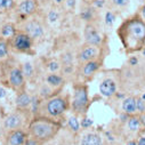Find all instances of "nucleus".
Returning <instances> with one entry per match:
<instances>
[{
    "label": "nucleus",
    "mask_w": 145,
    "mask_h": 145,
    "mask_svg": "<svg viewBox=\"0 0 145 145\" xmlns=\"http://www.w3.org/2000/svg\"><path fill=\"white\" fill-rule=\"evenodd\" d=\"M117 33L127 54H133L144 48L145 21L138 13L126 18L118 27Z\"/></svg>",
    "instance_id": "1"
},
{
    "label": "nucleus",
    "mask_w": 145,
    "mask_h": 145,
    "mask_svg": "<svg viewBox=\"0 0 145 145\" xmlns=\"http://www.w3.org/2000/svg\"><path fill=\"white\" fill-rule=\"evenodd\" d=\"M58 130L59 125L46 118L34 119L29 126V133L31 135V138L38 140L39 143H44L52 139L56 136Z\"/></svg>",
    "instance_id": "2"
},
{
    "label": "nucleus",
    "mask_w": 145,
    "mask_h": 145,
    "mask_svg": "<svg viewBox=\"0 0 145 145\" xmlns=\"http://www.w3.org/2000/svg\"><path fill=\"white\" fill-rule=\"evenodd\" d=\"M21 30L24 31L26 34H29L33 40H37L44 37L46 26H45V22L38 16H35L34 14L32 16L24 18V21L21 24Z\"/></svg>",
    "instance_id": "3"
},
{
    "label": "nucleus",
    "mask_w": 145,
    "mask_h": 145,
    "mask_svg": "<svg viewBox=\"0 0 145 145\" xmlns=\"http://www.w3.org/2000/svg\"><path fill=\"white\" fill-rule=\"evenodd\" d=\"M33 42L34 40L22 30H17L14 37L9 39V45L14 50L18 53H31L33 48Z\"/></svg>",
    "instance_id": "4"
},
{
    "label": "nucleus",
    "mask_w": 145,
    "mask_h": 145,
    "mask_svg": "<svg viewBox=\"0 0 145 145\" xmlns=\"http://www.w3.org/2000/svg\"><path fill=\"white\" fill-rule=\"evenodd\" d=\"M7 81L9 84V86L21 93L23 91V88L25 86V76L23 73V71H22V67L20 66H16V65H13V66H9L7 69Z\"/></svg>",
    "instance_id": "5"
},
{
    "label": "nucleus",
    "mask_w": 145,
    "mask_h": 145,
    "mask_svg": "<svg viewBox=\"0 0 145 145\" xmlns=\"http://www.w3.org/2000/svg\"><path fill=\"white\" fill-rule=\"evenodd\" d=\"M84 37H85L86 44L95 45V46H98V47H101L103 41H104V35L102 34L98 26L94 22H88L85 25Z\"/></svg>",
    "instance_id": "6"
},
{
    "label": "nucleus",
    "mask_w": 145,
    "mask_h": 145,
    "mask_svg": "<svg viewBox=\"0 0 145 145\" xmlns=\"http://www.w3.org/2000/svg\"><path fill=\"white\" fill-rule=\"evenodd\" d=\"M66 107H67L66 99L61 96H57V97H53V98L48 99L45 108H46V112L48 113V116L58 117L64 113Z\"/></svg>",
    "instance_id": "7"
},
{
    "label": "nucleus",
    "mask_w": 145,
    "mask_h": 145,
    "mask_svg": "<svg viewBox=\"0 0 145 145\" xmlns=\"http://www.w3.org/2000/svg\"><path fill=\"white\" fill-rule=\"evenodd\" d=\"M99 55H101V47L90 45V44H86L80 48V50L77 55V58L82 64V63L99 58Z\"/></svg>",
    "instance_id": "8"
},
{
    "label": "nucleus",
    "mask_w": 145,
    "mask_h": 145,
    "mask_svg": "<svg viewBox=\"0 0 145 145\" xmlns=\"http://www.w3.org/2000/svg\"><path fill=\"white\" fill-rule=\"evenodd\" d=\"M37 8H38V5L35 3V0H23V1H18L14 7L15 12L18 15L24 16V17L34 15L37 13Z\"/></svg>",
    "instance_id": "9"
},
{
    "label": "nucleus",
    "mask_w": 145,
    "mask_h": 145,
    "mask_svg": "<svg viewBox=\"0 0 145 145\" xmlns=\"http://www.w3.org/2000/svg\"><path fill=\"white\" fill-rule=\"evenodd\" d=\"M88 104V91L85 86H78L74 90L73 108L76 111H81Z\"/></svg>",
    "instance_id": "10"
},
{
    "label": "nucleus",
    "mask_w": 145,
    "mask_h": 145,
    "mask_svg": "<svg viewBox=\"0 0 145 145\" xmlns=\"http://www.w3.org/2000/svg\"><path fill=\"white\" fill-rule=\"evenodd\" d=\"M101 65H102V61L99 58H96V59L82 63L81 64V74L85 78H90L98 71Z\"/></svg>",
    "instance_id": "11"
},
{
    "label": "nucleus",
    "mask_w": 145,
    "mask_h": 145,
    "mask_svg": "<svg viewBox=\"0 0 145 145\" xmlns=\"http://www.w3.org/2000/svg\"><path fill=\"white\" fill-rule=\"evenodd\" d=\"M99 91L104 97H111L117 91V82L112 78H105L99 85Z\"/></svg>",
    "instance_id": "12"
},
{
    "label": "nucleus",
    "mask_w": 145,
    "mask_h": 145,
    "mask_svg": "<svg viewBox=\"0 0 145 145\" xmlns=\"http://www.w3.org/2000/svg\"><path fill=\"white\" fill-rule=\"evenodd\" d=\"M22 123H23V117L21 114H18V113H13V114L8 116L4 121L5 128H7L9 130L18 129Z\"/></svg>",
    "instance_id": "13"
},
{
    "label": "nucleus",
    "mask_w": 145,
    "mask_h": 145,
    "mask_svg": "<svg viewBox=\"0 0 145 145\" xmlns=\"http://www.w3.org/2000/svg\"><path fill=\"white\" fill-rule=\"evenodd\" d=\"M8 143L9 145H23L25 143V134L22 130L15 129L12 130L8 135Z\"/></svg>",
    "instance_id": "14"
},
{
    "label": "nucleus",
    "mask_w": 145,
    "mask_h": 145,
    "mask_svg": "<svg viewBox=\"0 0 145 145\" xmlns=\"http://www.w3.org/2000/svg\"><path fill=\"white\" fill-rule=\"evenodd\" d=\"M9 40L0 37V64H6L9 58Z\"/></svg>",
    "instance_id": "15"
},
{
    "label": "nucleus",
    "mask_w": 145,
    "mask_h": 145,
    "mask_svg": "<svg viewBox=\"0 0 145 145\" xmlns=\"http://www.w3.org/2000/svg\"><path fill=\"white\" fill-rule=\"evenodd\" d=\"M16 32H17V29H16V25L14 23H6L1 27V30H0V37L9 40L14 37Z\"/></svg>",
    "instance_id": "16"
},
{
    "label": "nucleus",
    "mask_w": 145,
    "mask_h": 145,
    "mask_svg": "<svg viewBox=\"0 0 145 145\" xmlns=\"http://www.w3.org/2000/svg\"><path fill=\"white\" fill-rule=\"evenodd\" d=\"M32 103V98L25 91H21L16 97V105L18 108H25Z\"/></svg>",
    "instance_id": "17"
},
{
    "label": "nucleus",
    "mask_w": 145,
    "mask_h": 145,
    "mask_svg": "<svg viewBox=\"0 0 145 145\" xmlns=\"http://www.w3.org/2000/svg\"><path fill=\"white\" fill-rule=\"evenodd\" d=\"M81 145H102V139L96 134H86L82 137Z\"/></svg>",
    "instance_id": "18"
},
{
    "label": "nucleus",
    "mask_w": 145,
    "mask_h": 145,
    "mask_svg": "<svg viewBox=\"0 0 145 145\" xmlns=\"http://www.w3.org/2000/svg\"><path fill=\"white\" fill-rule=\"evenodd\" d=\"M122 110L126 113H134L137 110V106H136V98L134 97H128L123 101L122 103Z\"/></svg>",
    "instance_id": "19"
},
{
    "label": "nucleus",
    "mask_w": 145,
    "mask_h": 145,
    "mask_svg": "<svg viewBox=\"0 0 145 145\" xmlns=\"http://www.w3.org/2000/svg\"><path fill=\"white\" fill-rule=\"evenodd\" d=\"M63 77L61 74H56V73H50L47 76L46 78V82L48 86L52 87H58L61 85H63Z\"/></svg>",
    "instance_id": "20"
},
{
    "label": "nucleus",
    "mask_w": 145,
    "mask_h": 145,
    "mask_svg": "<svg viewBox=\"0 0 145 145\" xmlns=\"http://www.w3.org/2000/svg\"><path fill=\"white\" fill-rule=\"evenodd\" d=\"M22 71L26 79H31L34 76V66L31 62H25L22 65Z\"/></svg>",
    "instance_id": "21"
},
{
    "label": "nucleus",
    "mask_w": 145,
    "mask_h": 145,
    "mask_svg": "<svg viewBox=\"0 0 145 145\" xmlns=\"http://www.w3.org/2000/svg\"><path fill=\"white\" fill-rule=\"evenodd\" d=\"M106 1L116 9H123L129 5V0H106Z\"/></svg>",
    "instance_id": "22"
},
{
    "label": "nucleus",
    "mask_w": 145,
    "mask_h": 145,
    "mask_svg": "<svg viewBox=\"0 0 145 145\" xmlns=\"http://www.w3.org/2000/svg\"><path fill=\"white\" fill-rule=\"evenodd\" d=\"M62 66L63 65L61 64V62H58L56 59H52L47 63V69L49 72H52V73H56L57 71H59L62 69Z\"/></svg>",
    "instance_id": "23"
},
{
    "label": "nucleus",
    "mask_w": 145,
    "mask_h": 145,
    "mask_svg": "<svg viewBox=\"0 0 145 145\" xmlns=\"http://www.w3.org/2000/svg\"><path fill=\"white\" fill-rule=\"evenodd\" d=\"M139 126H140V121L137 117H131L128 120V128L131 131H137L139 129Z\"/></svg>",
    "instance_id": "24"
},
{
    "label": "nucleus",
    "mask_w": 145,
    "mask_h": 145,
    "mask_svg": "<svg viewBox=\"0 0 145 145\" xmlns=\"http://www.w3.org/2000/svg\"><path fill=\"white\" fill-rule=\"evenodd\" d=\"M58 20H59V12H57V9H50L47 15V21L50 24H54L58 22Z\"/></svg>",
    "instance_id": "25"
},
{
    "label": "nucleus",
    "mask_w": 145,
    "mask_h": 145,
    "mask_svg": "<svg viewBox=\"0 0 145 145\" xmlns=\"http://www.w3.org/2000/svg\"><path fill=\"white\" fill-rule=\"evenodd\" d=\"M116 21V15L112 10H107L105 13V16H104V22L107 24V25H112Z\"/></svg>",
    "instance_id": "26"
},
{
    "label": "nucleus",
    "mask_w": 145,
    "mask_h": 145,
    "mask_svg": "<svg viewBox=\"0 0 145 145\" xmlns=\"http://www.w3.org/2000/svg\"><path fill=\"white\" fill-rule=\"evenodd\" d=\"M14 6V0H0V10H8Z\"/></svg>",
    "instance_id": "27"
},
{
    "label": "nucleus",
    "mask_w": 145,
    "mask_h": 145,
    "mask_svg": "<svg viewBox=\"0 0 145 145\" xmlns=\"http://www.w3.org/2000/svg\"><path fill=\"white\" fill-rule=\"evenodd\" d=\"M69 126L73 131H78L79 130V121H78V119L74 118V117L70 118L69 119Z\"/></svg>",
    "instance_id": "28"
},
{
    "label": "nucleus",
    "mask_w": 145,
    "mask_h": 145,
    "mask_svg": "<svg viewBox=\"0 0 145 145\" xmlns=\"http://www.w3.org/2000/svg\"><path fill=\"white\" fill-rule=\"evenodd\" d=\"M136 106H137V110L139 112H144L145 111V102L144 99L139 98V99H136Z\"/></svg>",
    "instance_id": "29"
},
{
    "label": "nucleus",
    "mask_w": 145,
    "mask_h": 145,
    "mask_svg": "<svg viewBox=\"0 0 145 145\" xmlns=\"http://www.w3.org/2000/svg\"><path fill=\"white\" fill-rule=\"evenodd\" d=\"M63 5L67 9H73L76 7V0H65V1L63 3Z\"/></svg>",
    "instance_id": "30"
},
{
    "label": "nucleus",
    "mask_w": 145,
    "mask_h": 145,
    "mask_svg": "<svg viewBox=\"0 0 145 145\" xmlns=\"http://www.w3.org/2000/svg\"><path fill=\"white\" fill-rule=\"evenodd\" d=\"M25 145H39V142L33 139V138H31V139H29V140L25 142Z\"/></svg>",
    "instance_id": "31"
},
{
    "label": "nucleus",
    "mask_w": 145,
    "mask_h": 145,
    "mask_svg": "<svg viewBox=\"0 0 145 145\" xmlns=\"http://www.w3.org/2000/svg\"><path fill=\"white\" fill-rule=\"evenodd\" d=\"M138 14L142 16V18L145 21V4L140 7V9H139V12H138Z\"/></svg>",
    "instance_id": "32"
},
{
    "label": "nucleus",
    "mask_w": 145,
    "mask_h": 145,
    "mask_svg": "<svg viewBox=\"0 0 145 145\" xmlns=\"http://www.w3.org/2000/svg\"><path fill=\"white\" fill-rule=\"evenodd\" d=\"M91 123H93V122H91L90 119H85V120L82 121V127H86V128H87V127L91 126Z\"/></svg>",
    "instance_id": "33"
},
{
    "label": "nucleus",
    "mask_w": 145,
    "mask_h": 145,
    "mask_svg": "<svg viewBox=\"0 0 145 145\" xmlns=\"http://www.w3.org/2000/svg\"><path fill=\"white\" fill-rule=\"evenodd\" d=\"M53 1V4L56 6V7H58V6H62L63 5V3L65 1V0H52Z\"/></svg>",
    "instance_id": "34"
},
{
    "label": "nucleus",
    "mask_w": 145,
    "mask_h": 145,
    "mask_svg": "<svg viewBox=\"0 0 145 145\" xmlns=\"http://www.w3.org/2000/svg\"><path fill=\"white\" fill-rule=\"evenodd\" d=\"M6 96V90L4 89V88H1V87H0V99H1V98H4Z\"/></svg>",
    "instance_id": "35"
},
{
    "label": "nucleus",
    "mask_w": 145,
    "mask_h": 145,
    "mask_svg": "<svg viewBox=\"0 0 145 145\" xmlns=\"http://www.w3.org/2000/svg\"><path fill=\"white\" fill-rule=\"evenodd\" d=\"M138 145H145V137H140V138H139Z\"/></svg>",
    "instance_id": "36"
},
{
    "label": "nucleus",
    "mask_w": 145,
    "mask_h": 145,
    "mask_svg": "<svg viewBox=\"0 0 145 145\" xmlns=\"http://www.w3.org/2000/svg\"><path fill=\"white\" fill-rule=\"evenodd\" d=\"M139 120H140V122H142V123H144V125H145V114H142Z\"/></svg>",
    "instance_id": "37"
},
{
    "label": "nucleus",
    "mask_w": 145,
    "mask_h": 145,
    "mask_svg": "<svg viewBox=\"0 0 145 145\" xmlns=\"http://www.w3.org/2000/svg\"><path fill=\"white\" fill-rule=\"evenodd\" d=\"M127 145H137V144H136L135 142H129V143H128Z\"/></svg>",
    "instance_id": "38"
},
{
    "label": "nucleus",
    "mask_w": 145,
    "mask_h": 145,
    "mask_svg": "<svg viewBox=\"0 0 145 145\" xmlns=\"http://www.w3.org/2000/svg\"><path fill=\"white\" fill-rule=\"evenodd\" d=\"M142 50H143V54H144V56H145V47H144V48H143Z\"/></svg>",
    "instance_id": "39"
},
{
    "label": "nucleus",
    "mask_w": 145,
    "mask_h": 145,
    "mask_svg": "<svg viewBox=\"0 0 145 145\" xmlns=\"http://www.w3.org/2000/svg\"><path fill=\"white\" fill-rule=\"evenodd\" d=\"M143 99H144V101H145V94H144V95H143Z\"/></svg>",
    "instance_id": "40"
},
{
    "label": "nucleus",
    "mask_w": 145,
    "mask_h": 145,
    "mask_svg": "<svg viewBox=\"0 0 145 145\" xmlns=\"http://www.w3.org/2000/svg\"><path fill=\"white\" fill-rule=\"evenodd\" d=\"M18 1H23V0H18Z\"/></svg>",
    "instance_id": "41"
}]
</instances>
